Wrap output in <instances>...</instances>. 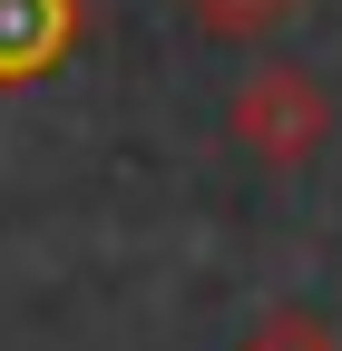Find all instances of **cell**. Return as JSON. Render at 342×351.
<instances>
[{"mask_svg": "<svg viewBox=\"0 0 342 351\" xmlns=\"http://www.w3.org/2000/svg\"><path fill=\"white\" fill-rule=\"evenodd\" d=\"M78 0H0V88H30L69 59Z\"/></svg>", "mask_w": 342, "mask_h": 351, "instance_id": "2", "label": "cell"}, {"mask_svg": "<svg viewBox=\"0 0 342 351\" xmlns=\"http://www.w3.org/2000/svg\"><path fill=\"white\" fill-rule=\"evenodd\" d=\"M244 351H342V332L323 313H264V322L244 332Z\"/></svg>", "mask_w": 342, "mask_h": 351, "instance_id": "4", "label": "cell"}, {"mask_svg": "<svg viewBox=\"0 0 342 351\" xmlns=\"http://www.w3.org/2000/svg\"><path fill=\"white\" fill-rule=\"evenodd\" d=\"M304 0H186V20L205 29V39H264V29H284Z\"/></svg>", "mask_w": 342, "mask_h": 351, "instance_id": "3", "label": "cell"}, {"mask_svg": "<svg viewBox=\"0 0 342 351\" xmlns=\"http://www.w3.org/2000/svg\"><path fill=\"white\" fill-rule=\"evenodd\" d=\"M225 127L254 166H313L323 137H332V98L313 69H244L235 98H225Z\"/></svg>", "mask_w": 342, "mask_h": 351, "instance_id": "1", "label": "cell"}]
</instances>
